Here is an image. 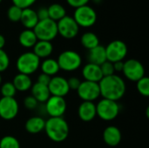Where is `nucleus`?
I'll return each instance as SVG.
<instances>
[{
  "instance_id": "c85d7f7f",
  "label": "nucleus",
  "mask_w": 149,
  "mask_h": 148,
  "mask_svg": "<svg viewBox=\"0 0 149 148\" xmlns=\"http://www.w3.org/2000/svg\"><path fill=\"white\" fill-rule=\"evenodd\" d=\"M0 92L3 98H14L17 90L14 87L12 82H5L1 85Z\"/></svg>"
},
{
  "instance_id": "4be33fe9",
  "label": "nucleus",
  "mask_w": 149,
  "mask_h": 148,
  "mask_svg": "<svg viewBox=\"0 0 149 148\" xmlns=\"http://www.w3.org/2000/svg\"><path fill=\"white\" fill-rule=\"evenodd\" d=\"M45 120L38 116L31 117L25 122V130L31 134H37L45 129Z\"/></svg>"
},
{
  "instance_id": "4c0bfd02",
  "label": "nucleus",
  "mask_w": 149,
  "mask_h": 148,
  "mask_svg": "<svg viewBox=\"0 0 149 148\" xmlns=\"http://www.w3.org/2000/svg\"><path fill=\"white\" fill-rule=\"evenodd\" d=\"M36 12H37V15H38V21L39 20H44V19L49 18V14H48L47 7H41Z\"/></svg>"
},
{
  "instance_id": "423d86ee",
  "label": "nucleus",
  "mask_w": 149,
  "mask_h": 148,
  "mask_svg": "<svg viewBox=\"0 0 149 148\" xmlns=\"http://www.w3.org/2000/svg\"><path fill=\"white\" fill-rule=\"evenodd\" d=\"M57 62L60 70L65 72H74L81 66L82 58L77 51L66 50L59 54Z\"/></svg>"
},
{
  "instance_id": "37998d69",
  "label": "nucleus",
  "mask_w": 149,
  "mask_h": 148,
  "mask_svg": "<svg viewBox=\"0 0 149 148\" xmlns=\"http://www.w3.org/2000/svg\"><path fill=\"white\" fill-rule=\"evenodd\" d=\"M2 1H3V0H0V3H1V2H2Z\"/></svg>"
},
{
  "instance_id": "58836bf2",
  "label": "nucleus",
  "mask_w": 149,
  "mask_h": 148,
  "mask_svg": "<svg viewBox=\"0 0 149 148\" xmlns=\"http://www.w3.org/2000/svg\"><path fill=\"white\" fill-rule=\"evenodd\" d=\"M51 79H52V77L46 75L45 73H41V74L38 75L37 82L39 83V84H41V85H44L48 86V85H49V83L51 81Z\"/></svg>"
},
{
  "instance_id": "9d476101",
  "label": "nucleus",
  "mask_w": 149,
  "mask_h": 148,
  "mask_svg": "<svg viewBox=\"0 0 149 148\" xmlns=\"http://www.w3.org/2000/svg\"><path fill=\"white\" fill-rule=\"evenodd\" d=\"M122 72L128 80L137 82L145 76V68L139 60L130 58L124 62Z\"/></svg>"
},
{
  "instance_id": "c9c22d12",
  "label": "nucleus",
  "mask_w": 149,
  "mask_h": 148,
  "mask_svg": "<svg viewBox=\"0 0 149 148\" xmlns=\"http://www.w3.org/2000/svg\"><path fill=\"white\" fill-rule=\"evenodd\" d=\"M67 83H68V85H69L70 90H75V91H77V89L79 88L81 81L77 77H72L69 79H67Z\"/></svg>"
},
{
  "instance_id": "9b49d317",
  "label": "nucleus",
  "mask_w": 149,
  "mask_h": 148,
  "mask_svg": "<svg viewBox=\"0 0 149 148\" xmlns=\"http://www.w3.org/2000/svg\"><path fill=\"white\" fill-rule=\"evenodd\" d=\"M58 33L66 39L74 38L79 31V26L75 22L74 18L70 16H65L57 22Z\"/></svg>"
},
{
  "instance_id": "473e14b6",
  "label": "nucleus",
  "mask_w": 149,
  "mask_h": 148,
  "mask_svg": "<svg viewBox=\"0 0 149 148\" xmlns=\"http://www.w3.org/2000/svg\"><path fill=\"white\" fill-rule=\"evenodd\" d=\"M100 66V70L102 72L103 77H107V76H111L115 74L114 72V68H113V64L109 62V61H106L105 63H103Z\"/></svg>"
},
{
  "instance_id": "7ed1b4c3",
  "label": "nucleus",
  "mask_w": 149,
  "mask_h": 148,
  "mask_svg": "<svg viewBox=\"0 0 149 148\" xmlns=\"http://www.w3.org/2000/svg\"><path fill=\"white\" fill-rule=\"evenodd\" d=\"M40 58H38L32 51L22 53L17 59L16 66L18 73L31 75L35 73L40 66Z\"/></svg>"
},
{
  "instance_id": "a19ab883",
  "label": "nucleus",
  "mask_w": 149,
  "mask_h": 148,
  "mask_svg": "<svg viewBox=\"0 0 149 148\" xmlns=\"http://www.w3.org/2000/svg\"><path fill=\"white\" fill-rule=\"evenodd\" d=\"M4 45H5V38L2 34H0V49H3Z\"/></svg>"
},
{
  "instance_id": "7c9ffc66",
  "label": "nucleus",
  "mask_w": 149,
  "mask_h": 148,
  "mask_svg": "<svg viewBox=\"0 0 149 148\" xmlns=\"http://www.w3.org/2000/svg\"><path fill=\"white\" fill-rule=\"evenodd\" d=\"M22 10H23L21 8L12 4L7 10V17L11 22H19L22 15Z\"/></svg>"
},
{
  "instance_id": "72a5a7b5",
  "label": "nucleus",
  "mask_w": 149,
  "mask_h": 148,
  "mask_svg": "<svg viewBox=\"0 0 149 148\" xmlns=\"http://www.w3.org/2000/svg\"><path fill=\"white\" fill-rule=\"evenodd\" d=\"M24 107L27 108L28 110H34L38 107V102L31 95H30L25 97V99H24Z\"/></svg>"
},
{
  "instance_id": "f704fd0d",
  "label": "nucleus",
  "mask_w": 149,
  "mask_h": 148,
  "mask_svg": "<svg viewBox=\"0 0 149 148\" xmlns=\"http://www.w3.org/2000/svg\"><path fill=\"white\" fill-rule=\"evenodd\" d=\"M13 5H16L22 10L26 8H31V6L37 1V0H11Z\"/></svg>"
},
{
  "instance_id": "a211bd4d",
  "label": "nucleus",
  "mask_w": 149,
  "mask_h": 148,
  "mask_svg": "<svg viewBox=\"0 0 149 148\" xmlns=\"http://www.w3.org/2000/svg\"><path fill=\"white\" fill-rule=\"evenodd\" d=\"M87 59H88V63L94 64L97 65H101L103 63L107 61L105 46L99 44L98 46L89 50L87 53Z\"/></svg>"
},
{
  "instance_id": "1a4fd4ad",
  "label": "nucleus",
  "mask_w": 149,
  "mask_h": 148,
  "mask_svg": "<svg viewBox=\"0 0 149 148\" xmlns=\"http://www.w3.org/2000/svg\"><path fill=\"white\" fill-rule=\"evenodd\" d=\"M77 93L83 101L94 102L100 97L99 83L86 80L81 81L79 88L77 89Z\"/></svg>"
},
{
  "instance_id": "cd10ccee",
  "label": "nucleus",
  "mask_w": 149,
  "mask_h": 148,
  "mask_svg": "<svg viewBox=\"0 0 149 148\" xmlns=\"http://www.w3.org/2000/svg\"><path fill=\"white\" fill-rule=\"evenodd\" d=\"M0 148H20V143L14 136L6 135L0 140Z\"/></svg>"
},
{
  "instance_id": "4468645a",
  "label": "nucleus",
  "mask_w": 149,
  "mask_h": 148,
  "mask_svg": "<svg viewBox=\"0 0 149 148\" xmlns=\"http://www.w3.org/2000/svg\"><path fill=\"white\" fill-rule=\"evenodd\" d=\"M48 89L51 93V96H57L62 98H65V96H66L70 92L67 79L62 76L52 77L51 81L48 85Z\"/></svg>"
},
{
  "instance_id": "5701e85b",
  "label": "nucleus",
  "mask_w": 149,
  "mask_h": 148,
  "mask_svg": "<svg viewBox=\"0 0 149 148\" xmlns=\"http://www.w3.org/2000/svg\"><path fill=\"white\" fill-rule=\"evenodd\" d=\"M12 84L16 88L17 92H26L31 88L32 81L30 76L22 73H17L14 77Z\"/></svg>"
},
{
  "instance_id": "6e6552de",
  "label": "nucleus",
  "mask_w": 149,
  "mask_h": 148,
  "mask_svg": "<svg viewBox=\"0 0 149 148\" xmlns=\"http://www.w3.org/2000/svg\"><path fill=\"white\" fill-rule=\"evenodd\" d=\"M106 48L107 60L111 63L123 61L127 55V46L121 40H113L110 42Z\"/></svg>"
},
{
  "instance_id": "ea45409f",
  "label": "nucleus",
  "mask_w": 149,
  "mask_h": 148,
  "mask_svg": "<svg viewBox=\"0 0 149 148\" xmlns=\"http://www.w3.org/2000/svg\"><path fill=\"white\" fill-rule=\"evenodd\" d=\"M113 68H114V72H122L123 70V66H124V62L123 61H118V62H115V63H113Z\"/></svg>"
},
{
  "instance_id": "f3484780",
  "label": "nucleus",
  "mask_w": 149,
  "mask_h": 148,
  "mask_svg": "<svg viewBox=\"0 0 149 148\" xmlns=\"http://www.w3.org/2000/svg\"><path fill=\"white\" fill-rule=\"evenodd\" d=\"M82 76L85 80L86 81H91V82H96L99 83L102 78V72L100 70V66L88 63L86 64L83 69H82Z\"/></svg>"
},
{
  "instance_id": "412c9836",
  "label": "nucleus",
  "mask_w": 149,
  "mask_h": 148,
  "mask_svg": "<svg viewBox=\"0 0 149 148\" xmlns=\"http://www.w3.org/2000/svg\"><path fill=\"white\" fill-rule=\"evenodd\" d=\"M31 92V96L38 103H45L47 99L51 97V93L49 92L48 86L41 85L38 82L32 84Z\"/></svg>"
},
{
  "instance_id": "0eeeda50",
  "label": "nucleus",
  "mask_w": 149,
  "mask_h": 148,
  "mask_svg": "<svg viewBox=\"0 0 149 148\" xmlns=\"http://www.w3.org/2000/svg\"><path fill=\"white\" fill-rule=\"evenodd\" d=\"M72 17L79 27L89 28L95 24L97 21V13L93 7L86 4L76 8Z\"/></svg>"
},
{
  "instance_id": "bb28decb",
  "label": "nucleus",
  "mask_w": 149,
  "mask_h": 148,
  "mask_svg": "<svg viewBox=\"0 0 149 148\" xmlns=\"http://www.w3.org/2000/svg\"><path fill=\"white\" fill-rule=\"evenodd\" d=\"M49 18L52 20L58 22L65 16H66V10L65 7L60 3H52L49 7H47Z\"/></svg>"
},
{
  "instance_id": "393cba45",
  "label": "nucleus",
  "mask_w": 149,
  "mask_h": 148,
  "mask_svg": "<svg viewBox=\"0 0 149 148\" xmlns=\"http://www.w3.org/2000/svg\"><path fill=\"white\" fill-rule=\"evenodd\" d=\"M19 44L24 48H33L35 44L38 42V38L33 31V30L25 29L24 30L18 38Z\"/></svg>"
},
{
  "instance_id": "6ab92c4d",
  "label": "nucleus",
  "mask_w": 149,
  "mask_h": 148,
  "mask_svg": "<svg viewBox=\"0 0 149 148\" xmlns=\"http://www.w3.org/2000/svg\"><path fill=\"white\" fill-rule=\"evenodd\" d=\"M21 24L25 27V29L33 30L38 22V15L36 10L31 8H26L22 10V15L20 17Z\"/></svg>"
},
{
  "instance_id": "dca6fc26",
  "label": "nucleus",
  "mask_w": 149,
  "mask_h": 148,
  "mask_svg": "<svg viewBox=\"0 0 149 148\" xmlns=\"http://www.w3.org/2000/svg\"><path fill=\"white\" fill-rule=\"evenodd\" d=\"M122 134L120 130L114 126H107L103 132V140L109 147H116L121 142Z\"/></svg>"
},
{
  "instance_id": "c756f323",
  "label": "nucleus",
  "mask_w": 149,
  "mask_h": 148,
  "mask_svg": "<svg viewBox=\"0 0 149 148\" xmlns=\"http://www.w3.org/2000/svg\"><path fill=\"white\" fill-rule=\"evenodd\" d=\"M136 85L137 91L143 97H148L149 96V79L148 77L144 76L140 80H138Z\"/></svg>"
},
{
  "instance_id": "2eb2a0df",
  "label": "nucleus",
  "mask_w": 149,
  "mask_h": 148,
  "mask_svg": "<svg viewBox=\"0 0 149 148\" xmlns=\"http://www.w3.org/2000/svg\"><path fill=\"white\" fill-rule=\"evenodd\" d=\"M78 115L79 119L84 122L93 121L97 116L96 105L93 102L83 101L79 106Z\"/></svg>"
},
{
  "instance_id": "f257e3e1",
  "label": "nucleus",
  "mask_w": 149,
  "mask_h": 148,
  "mask_svg": "<svg viewBox=\"0 0 149 148\" xmlns=\"http://www.w3.org/2000/svg\"><path fill=\"white\" fill-rule=\"evenodd\" d=\"M99 85L100 96L103 99L117 102L123 98L127 90L124 79L117 74L103 77L99 82Z\"/></svg>"
},
{
  "instance_id": "20e7f679",
  "label": "nucleus",
  "mask_w": 149,
  "mask_h": 148,
  "mask_svg": "<svg viewBox=\"0 0 149 148\" xmlns=\"http://www.w3.org/2000/svg\"><path fill=\"white\" fill-rule=\"evenodd\" d=\"M33 31L38 40L52 42L58 36L57 22L51 18L39 20L36 26L33 28Z\"/></svg>"
},
{
  "instance_id": "2f4dec72",
  "label": "nucleus",
  "mask_w": 149,
  "mask_h": 148,
  "mask_svg": "<svg viewBox=\"0 0 149 148\" xmlns=\"http://www.w3.org/2000/svg\"><path fill=\"white\" fill-rule=\"evenodd\" d=\"M10 65V58L5 51L0 49V73L5 72Z\"/></svg>"
},
{
  "instance_id": "b1692460",
  "label": "nucleus",
  "mask_w": 149,
  "mask_h": 148,
  "mask_svg": "<svg viewBox=\"0 0 149 148\" xmlns=\"http://www.w3.org/2000/svg\"><path fill=\"white\" fill-rule=\"evenodd\" d=\"M39 68L42 71V73H45L50 77L57 76L58 72L60 71L58 64L56 59L53 58H45L40 63Z\"/></svg>"
},
{
  "instance_id": "aec40b11",
  "label": "nucleus",
  "mask_w": 149,
  "mask_h": 148,
  "mask_svg": "<svg viewBox=\"0 0 149 148\" xmlns=\"http://www.w3.org/2000/svg\"><path fill=\"white\" fill-rule=\"evenodd\" d=\"M53 51V45L52 42L38 40V42L33 46V53L41 58H48Z\"/></svg>"
},
{
  "instance_id": "e433bc0d",
  "label": "nucleus",
  "mask_w": 149,
  "mask_h": 148,
  "mask_svg": "<svg viewBox=\"0 0 149 148\" xmlns=\"http://www.w3.org/2000/svg\"><path fill=\"white\" fill-rule=\"evenodd\" d=\"M90 0H66L68 4L73 8H79L83 5H86Z\"/></svg>"
},
{
  "instance_id": "a878e982",
  "label": "nucleus",
  "mask_w": 149,
  "mask_h": 148,
  "mask_svg": "<svg viewBox=\"0 0 149 148\" xmlns=\"http://www.w3.org/2000/svg\"><path fill=\"white\" fill-rule=\"evenodd\" d=\"M80 42L83 47L87 49L88 51L100 44V39L98 36L91 31L85 32L80 38Z\"/></svg>"
},
{
  "instance_id": "39448f33",
  "label": "nucleus",
  "mask_w": 149,
  "mask_h": 148,
  "mask_svg": "<svg viewBox=\"0 0 149 148\" xmlns=\"http://www.w3.org/2000/svg\"><path fill=\"white\" fill-rule=\"evenodd\" d=\"M120 111L117 101L102 99L96 105L97 116L104 121H112L115 120Z\"/></svg>"
},
{
  "instance_id": "ddd939ff",
  "label": "nucleus",
  "mask_w": 149,
  "mask_h": 148,
  "mask_svg": "<svg viewBox=\"0 0 149 148\" xmlns=\"http://www.w3.org/2000/svg\"><path fill=\"white\" fill-rule=\"evenodd\" d=\"M19 106L15 98L0 99V117L4 120H11L17 117Z\"/></svg>"
},
{
  "instance_id": "f03ea898",
  "label": "nucleus",
  "mask_w": 149,
  "mask_h": 148,
  "mask_svg": "<svg viewBox=\"0 0 149 148\" xmlns=\"http://www.w3.org/2000/svg\"><path fill=\"white\" fill-rule=\"evenodd\" d=\"M47 137L53 142L65 141L69 135V125L63 117L49 118L45 120V129Z\"/></svg>"
},
{
  "instance_id": "f8f14e48",
  "label": "nucleus",
  "mask_w": 149,
  "mask_h": 148,
  "mask_svg": "<svg viewBox=\"0 0 149 148\" xmlns=\"http://www.w3.org/2000/svg\"><path fill=\"white\" fill-rule=\"evenodd\" d=\"M45 107L50 118H58L63 117L66 112L67 103L65 98L51 96L45 102Z\"/></svg>"
},
{
  "instance_id": "79ce46f5",
  "label": "nucleus",
  "mask_w": 149,
  "mask_h": 148,
  "mask_svg": "<svg viewBox=\"0 0 149 148\" xmlns=\"http://www.w3.org/2000/svg\"><path fill=\"white\" fill-rule=\"evenodd\" d=\"M2 85V77H1V73H0V86Z\"/></svg>"
}]
</instances>
